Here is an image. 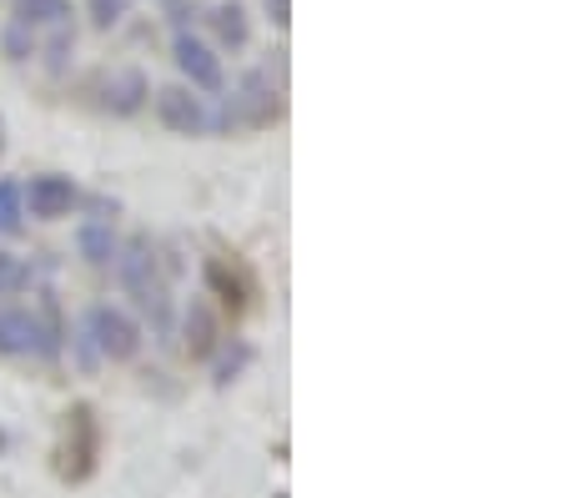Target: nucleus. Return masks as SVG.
<instances>
[{
	"mask_svg": "<svg viewBox=\"0 0 563 498\" xmlns=\"http://www.w3.org/2000/svg\"><path fill=\"white\" fill-rule=\"evenodd\" d=\"M246 357H252V353H246V347H242V343H236V347H232V353H222V357H217V383H232V378H236V373H242V368H246Z\"/></svg>",
	"mask_w": 563,
	"mask_h": 498,
	"instance_id": "obj_18",
	"label": "nucleus"
},
{
	"mask_svg": "<svg viewBox=\"0 0 563 498\" xmlns=\"http://www.w3.org/2000/svg\"><path fill=\"white\" fill-rule=\"evenodd\" d=\"M277 117V101H272V81L262 71H246L242 86L227 101V117H217V126H262V121Z\"/></svg>",
	"mask_w": 563,
	"mask_h": 498,
	"instance_id": "obj_6",
	"label": "nucleus"
},
{
	"mask_svg": "<svg viewBox=\"0 0 563 498\" xmlns=\"http://www.w3.org/2000/svg\"><path fill=\"white\" fill-rule=\"evenodd\" d=\"M172 56H176V66H181V76H187V86L191 91H207V96H217L227 86V71H222V56L207 46V41H197L191 31H176V41H172Z\"/></svg>",
	"mask_w": 563,
	"mask_h": 498,
	"instance_id": "obj_4",
	"label": "nucleus"
},
{
	"mask_svg": "<svg viewBox=\"0 0 563 498\" xmlns=\"http://www.w3.org/2000/svg\"><path fill=\"white\" fill-rule=\"evenodd\" d=\"M146 96H152V91H146V76H141V71H117L111 81H106V107L117 111V117H131Z\"/></svg>",
	"mask_w": 563,
	"mask_h": 498,
	"instance_id": "obj_11",
	"label": "nucleus"
},
{
	"mask_svg": "<svg viewBox=\"0 0 563 498\" xmlns=\"http://www.w3.org/2000/svg\"><path fill=\"white\" fill-rule=\"evenodd\" d=\"M35 353V312L31 308H0V357Z\"/></svg>",
	"mask_w": 563,
	"mask_h": 498,
	"instance_id": "obj_9",
	"label": "nucleus"
},
{
	"mask_svg": "<svg viewBox=\"0 0 563 498\" xmlns=\"http://www.w3.org/2000/svg\"><path fill=\"white\" fill-rule=\"evenodd\" d=\"M21 202H25V217H35V222H60V217L76 212L81 191L60 171H41V177H31V187H21Z\"/></svg>",
	"mask_w": 563,
	"mask_h": 498,
	"instance_id": "obj_5",
	"label": "nucleus"
},
{
	"mask_svg": "<svg viewBox=\"0 0 563 498\" xmlns=\"http://www.w3.org/2000/svg\"><path fill=\"white\" fill-rule=\"evenodd\" d=\"M86 332H91L96 357H106V363H131L141 353V322L126 308H111V302L91 308L86 312Z\"/></svg>",
	"mask_w": 563,
	"mask_h": 498,
	"instance_id": "obj_2",
	"label": "nucleus"
},
{
	"mask_svg": "<svg viewBox=\"0 0 563 498\" xmlns=\"http://www.w3.org/2000/svg\"><path fill=\"white\" fill-rule=\"evenodd\" d=\"M207 283L222 292V302H232V308H242V287H236V277H227L222 262H207Z\"/></svg>",
	"mask_w": 563,
	"mask_h": 498,
	"instance_id": "obj_16",
	"label": "nucleus"
},
{
	"mask_svg": "<svg viewBox=\"0 0 563 498\" xmlns=\"http://www.w3.org/2000/svg\"><path fill=\"white\" fill-rule=\"evenodd\" d=\"M25 217V202H21V187L15 181H0V232H15Z\"/></svg>",
	"mask_w": 563,
	"mask_h": 498,
	"instance_id": "obj_13",
	"label": "nucleus"
},
{
	"mask_svg": "<svg viewBox=\"0 0 563 498\" xmlns=\"http://www.w3.org/2000/svg\"><path fill=\"white\" fill-rule=\"evenodd\" d=\"M267 15L277 31H287V25H292V0H267Z\"/></svg>",
	"mask_w": 563,
	"mask_h": 498,
	"instance_id": "obj_19",
	"label": "nucleus"
},
{
	"mask_svg": "<svg viewBox=\"0 0 563 498\" xmlns=\"http://www.w3.org/2000/svg\"><path fill=\"white\" fill-rule=\"evenodd\" d=\"M86 5H91V21L101 25V31H111V25H117L121 15H126L131 0H86Z\"/></svg>",
	"mask_w": 563,
	"mask_h": 498,
	"instance_id": "obj_17",
	"label": "nucleus"
},
{
	"mask_svg": "<svg viewBox=\"0 0 563 498\" xmlns=\"http://www.w3.org/2000/svg\"><path fill=\"white\" fill-rule=\"evenodd\" d=\"M15 25H25V31H60V25H70V0H15Z\"/></svg>",
	"mask_w": 563,
	"mask_h": 498,
	"instance_id": "obj_10",
	"label": "nucleus"
},
{
	"mask_svg": "<svg viewBox=\"0 0 563 498\" xmlns=\"http://www.w3.org/2000/svg\"><path fill=\"white\" fill-rule=\"evenodd\" d=\"M121 292L136 302L146 318L156 322V332H172V297H166V283H162V262H156V247L152 237H126L117 247V262H111Z\"/></svg>",
	"mask_w": 563,
	"mask_h": 498,
	"instance_id": "obj_1",
	"label": "nucleus"
},
{
	"mask_svg": "<svg viewBox=\"0 0 563 498\" xmlns=\"http://www.w3.org/2000/svg\"><path fill=\"white\" fill-rule=\"evenodd\" d=\"M181 332H187V353L197 357V363H207L217 347H222V328H217V312L201 302V297H191L187 312H181Z\"/></svg>",
	"mask_w": 563,
	"mask_h": 498,
	"instance_id": "obj_7",
	"label": "nucleus"
},
{
	"mask_svg": "<svg viewBox=\"0 0 563 498\" xmlns=\"http://www.w3.org/2000/svg\"><path fill=\"white\" fill-rule=\"evenodd\" d=\"M21 283H25V262L15 252H0V302L11 292H21Z\"/></svg>",
	"mask_w": 563,
	"mask_h": 498,
	"instance_id": "obj_15",
	"label": "nucleus"
},
{
	"mask_svg": "<svg viewBox=\"0 0 563 498\" xmlns=\"http://www.w3.org/2000/svg\"><path fill=\"white\" fill-rule=\"evenodd\" d=\"M0 46H5V56L11 60H31L35 56V31H25V25H5V36H0Z\"/></svg>",
	"mask_w": 563,
	"mask_h": 498,
	"instance_id": "obj_14",
	"label": "nucleus"
},
{
	"mask_svg": "<svg viewBox=\"0 0 563 498\" xmlns=\"http://www.w3.org/2000/svg\"><path fill=\"white\" fill-rule=\"evenodd\" d=\"M152 107H156V121H162L166 131H176V136H207V131L217 126L207 96H197L191 86H162Z\"/></svg>",
	"mask_w": 563,
	"mask_h": 498,
	"instance_id": "obj_3",
	"label": "nucleus"
},
{
	"mask_svg": "<svg viewBox=\"0 0 563 498\" xmlns=\"http://www.w3.org/2000/svg\"><path fill=\"white\" fill-rule=\"evenodd\" d=\"M117 247H121L117 226L101 222V217H91V222L76 226V252H81L86 267H111V262H117Z\"/></svg>",
	"mask_w": 563,
	"mask_h": 498,
	"instance_id": "obj_8",
	"label": "nucleus"
},
{
	"mask_svg": "<svg viewBox=\"0 0 563 498\" xmlns=\"http://www.w3.org/2000/svg\"><path fill=\"white\" fill-rule=\"evenodd\" d=\"M211 25H217L222 46H232V51L246 46V15H242V5H236V0H222V5L211 11Z\"/></svg>",
	"mask_w": 563,
	"mask_h": 498,
	"instance_id": "obj_12",
	"label": "nucleus"
}]
</instances>
